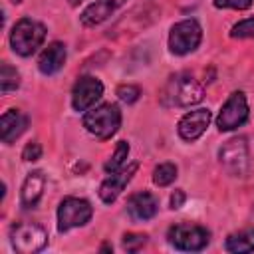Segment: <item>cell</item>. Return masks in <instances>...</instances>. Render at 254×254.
<instances>
[{
	"label": "cell",
	"mask_w": 254,
	"mask_h": 254,
	"mask_svg": "<svg viewBox=\"0 0 254 254\" xmlns=\"http://www.w3.org/2000/svg\"><path fill=\"white\" fill-rule=\"evenodd\" d=\"M212 121V113L208 107H196L187 111L179 123H177V135L187 141V143H194L196 139H200L204 135V131L208 129Z\"/></svg>",
	"instance_id": "obj_12"
},
{
	"label": "cell",
	"mask_w": 254,
	"mask_h": 254,
	"mask_svg": "<svg viewBox=\"0 0 254 254\" xmlns=\"http://www.w3.org/2000/svg\"><path fill=\"white\" fill-rule=\"evenodd\" d=\"M125 2L127 0H93L79 14V24L83 28H95L105 20H109L115 14V10H119Z\"/></svg>",
	"instance_id": "obj_14"
},
{
	"label": "cell",
	"mask_w": 254,
	"mask_h": 254,
	"mask_svg": "<svg viewBox=\"0 0 254 254\" xmlns=\"http://www.w3.org/2000/svg\"><path fill=\"white\" fill-rule=\"evenodd\" d=\"M248 115H250V107H248L246 93L236 89L220 105V111H218L214 123H216L220 133L222 131H234V129L242 127L248 121Z\"/></svg>",
	"instance_id": "obj_9"
},
{
	"label": "cell",
	"mask_w": 254,
	"mask_h": 254,
	"mask_svg": "<svg viewBox=\"0 0 254 254\" xmlns=\"http://www.w3.org/2000/svg\"><path fill=\"white\" fill-rule=\"evenodd\" d=\"M65 60H67V50H65V44L64 42H50L38 56V69L44 73V75H54L58 73L64 65H65Z\"/></svg>",
	"instance_id": "obj_15"
},
{
	"label": "cell",
	"mask_w": 254,
	"mask_h": 254,
	"mask_svg": "<svg viewBox=\"0 0 254 254\" xmlns=\"http://www.w3.org/2000/svg\"><path fill=\"white\" fill-rule=\"evenodd\" d=\"M228 36L232 40H250V38H254V16L242 18L236 24H232Z\"/></svg>",
	"instance_id": "obj_22"
},
{
	"label": "cell",
	"mask_w": 254,
	"mask_h": 254,
	"mask_svg": "<svg viewBox=\"0 0 254 254\" xmlns=\"http://www.w3.org/2000/svg\"><path fill=\"white\" fill-rule=\"evenodd\" d=\"M46 36H48L46 26L42 22L26 16V18H20L12 26V30L8 34V42H10V48L16 56L30 58L44 46Z\"/></svg>",
	"instance_id": "obj_2"
},
{
	"label": "cell",
	"mask_w": 254,
	"mask_h": 254,
	"mask_svg": "<svg viewBox=\"0 0 254 254\" xmlns=\"http://www.w3.org/2000/svg\"><path fill=\"white\" fill-rule=\"evenodd\" d=\"M42 153H44V149H42V145L38 141H28L24 145V149H22V161L34 163V161H38L42 157Z\"/></svg>",
	"instance_id": "obj_26"
},
{
	"label": "cell",
	"mask_w": 254,
	"mask_h": 254,
	"mask_svg": "<svg viewBox=\"0 0 254 254\" xmlns=\"http://www.w3.org/2000/svg\"><path fill=\"white\" fill-rule=\"evenodd\" d=\"M81 125L85 127V131L101 141L111 139L119 127H121V109L117 103H99L91 109H87L81 117Z\"/></svg>",
	"instance_id": "obj_3"
},
{
	"label": "cell",
	"mask_w": 254,
	"mask_h": 254,
	"mask_svg": "<svg viewBox=\"0 0 254 254\" xmlns=\"http://www.w3.org/2000/svg\"><path fill=\"white\" fill-rule=\"evenodd\" d=\"M254 0H212V6L218 10H248Z\"/></svg>",
	"instance_id": "obj_25"
},
{
	"label": "cell",
	"mask_w": 254,
	"mask_h": 254,
	"mask_svg": "<svg viewBox=\"0 0 254 254\" xmlns=\"http://www.w3.org/2000/svg\"><path fill=\"white\" fill-rule=\"evenodd\" d=\"M103 97V83L95 75H79L71 87V107L77 113H85L95 107Z\"/></svg>",
	"instance_id": "obj_10"
},
{
	"label": "cell",
	"mask_w": 254,
	"mask_h": 254,
	"mask_svg": "<svg viewBox=\"0 0 254 254\" xmlns=\"http://www.w3.org/2000/svg\"><path fill=\"white\" fill-rule=\"evenodd\" d=\"M149 236L145 232H125L121 238V246L125 252H139L147 244Z\"/></svg>",
	"instance_id": "obj_23"
},
{
	"label": "cell",
	"mask_w": 254,
	"mask_h": 254,
	"mask_svg": "<svg viewBox=\"0 0 254 254\" xmlns=\"http://www.w3.org/2000/svg\"><path fill=\"white\" fill-rule=\"evenodd\" d=\"M28 115L20 109H6L0 117V139L4 145H12L26 129H28Z\"/></svg>",
	"instance_id": "obj_16"
},
{
	"label": "cell",
	"mask_w": 254,
	"mask_h": 254,
	"mask_svg": "<svg viewBox=\"0 0 254 254\" xmlns=\"http://www.w3.org/2000/svg\"><path fill=\"white\" fill-rule=\"evenodd\" d=\"M83 2H85V0H67V4H69L71 8H77V6L83 4Z\"/></svg>",
	"instance_id": "obj_28"
},
{
	"label": "cell",
	"mask_w": 254,
	"mask_h": 254,
	"mask_svg": "<svg viewBox=\"0 0 254 254\" xmlns=\"http://www.w3.org/2000/svg\"><path fill=\"white\" fill-rule=\"evenodd\" d=\"M129 151H131V147H129L127 141H117L113 155H111V157L105 161V165H103V171H105V173H115V171H119L121 167H125V165H127Z\"/></svg>",
	"instance_id": "obj_20"
},
{
	"label": "cell",
	"mask_w": 254,
	"mask_h": 254,
	"mask_svg": "<svg viewBox=\"0 0 254 254\" xmlns=\"http://www.w3.org/2000/svg\"><path fill=\"white\" fill-rule=\"evenodd\" d=\"M218 163L228 177H246L250 171V149L242 135L226 139L218 147Z\"/></svg>",
	"instance_id": "obj_4"
},
{
	"label": "cell",
	"mask_w": 254,
	"mask_h": 254,
	"mask_svg": "<svg viewBox=\"0 0 254 254\" xmlns=\"http://www.w3.org/2000/svg\"><path fill=\"white\" fill-rule=\"evenodd\" d=\"M46 189V177L42 171H30L22 183L20 190V204L24 208H36Z\"/></svg>",
	"instance_id": "obj_17"
},
{
	"label": "cell",
	"mask_w": 254,
	"mask_h": 254,
	"mask_svg": "<svg viewBox=\"0 0 254 254\" xmlns=\"http://www.w3.org/2000/svg\"><path fill=\"white\" fill-rule=\"evenodd\" d=\"M137 169H139V163H137V161H131V163H127L125 167H121L119 171L107 173V177L101 181V185H99V189H97L99 198H101L105 204L115 202V200L119 198V194L125 190V187L131 183V179H133V175L137 173Z\"/></svg>",
	"instance_id": "obj_11"
},
{
	"label": "cell",
	"mask_w": 254,
	"mask_h": 254,
	"mask_svg": "<svg viewBox=\"0 0 254 254\" xmlns=\"http://www.w3.org/2000/svg\"><path fill=\"white\" fill-rule=\"evenodd\" d=\"M10 2H14V4H20V2H22V0H10Z\"/></svg>",
	"instance_id": "obj_30"
},
{
	"label": "cell",
	"mask_w": 254,
	"mask_h": 254,
	"mask_svg": "<svg viewBox=\"0 0 254 254\" xmlns=\"http://www.w3.org/2000/svg\"><path fill=\"white\" fill-rule=\"evenodd\" d=\"M224 250L230 254H248L254 252V226L232 232L224 240Z\"/></svg>",
	"instance_id": "obj_18"
},
{
	"label": "cell",
	"mask_w": 254,
	"mask_h": 254,
	"mask_svg": "<svg viewBox=\"0 0 254 254\" xmlns=\"http://www.w3.org/2000/svg\"><path fill=\"white\" fill-rule=\"evenodd\" d=\"M99 250H101V252H111V250H113V246H111V244H101V248H99Z\"/></svg>",
	"instance_id": "obj_29"
},
{
	"label": "cell",
	"mask_w": 254,
	"mask_h": 254,
	"mask_svg": "<svg viewBox=\"0 0 254 254\" xmlns=\"http://www.w3.org/2000/svg\"><path fill=\"white\" fill-rule=\"evenodd\" d=\"M202 97L204 83L198 81L190 71L173 73L161 91V103L165 107H192L200 103Z\"/></svg>",
	"instance_id": "obj_1"
},
{
	"label": "cell",
	"mask_w": 254,
	"mask_h": 254,
	"mask_svg": "<svg viewBox=\"0 0 254 254\" xmlns=\"http://www.w3.org/2000/svg\"><path fill=\"white\" fill-rule=\"evenodd\" d=\"M185 200H187L185 190H183V189H175V190L171 192V198H169V206H171V210H179V208L185 204Z\"/></svg>",
	"instance_id": "obj_27"
},
{
	"label": "cell",
	"mask_w": 254,
	"mask_h": 254,
	"mask_svg": "<svg viewBox=\"0 0 254 254\" xmlns=\"http://www.w3.org/2000/svg\"><path fill=\"white\" fill-rule=\"evenodd\" d=\"M167 240L173 248L183 252H200L210 242V230L196 222H177L169 226Z\"/></svg>",
	"instance_id": "obj_5"
},
{
	"label": "cell",
	"mask_w": 254,
	"mask_h": 254,
	"mask_svg": "<svg viewBox=\"0 0 254 254\" xmlns=\"http://www.w3.org/2000/svg\"><path fill=\"white\" fill-rule=\"evenodd\" d=\"M200 42H202V28L194 18H187L173 24L167 38L169 52L175 56L192 54L200 46Z\"/></svg>",
	"instance_id": "obj_8"
},
{
	"label": "cell",
	"mask_w": 254,
	"mask_h": 254,
	"mask_svg": "<svg viewBox=\"0 0 254 254\" xmlns=\"http://www.w3.org/2000/svg\"><path fill=\"white\" fill-rule=\"evenodd\" d=\"M20 71L10 65L8 62H2L0 64V93L6 95L10 91H16L20 87Z\"/></svg>",
	"instance_id": "obj_19"
},
{
	"label": "cell",
	"mask_w": 254,
	"mask_h": 254,
	"mask_svg": "<svg viewBox=\"0 0 254 254\" xmlns=\"http://www.w3.org/2000/svg\"><path fill=\"white\" fill-rule=\"evenodd\" d=\"M93 216V206L81 196H64L58 204V232H69L71 228L85 226Z\"/></svg>",
	"instance_id": "obj_6"
},
{
	"label": "cell",
	"mask_w": 254,
	"mask_h": 254,
	"mask_svg": "<svg viewBox=\"0 0 254 254\" xmlns=\"http://www.w3.org/2000/svg\"><path fill=\"white\" fill-rule=\"evenodd\" d=\"M115 95L119 97V101L131 105V103L139 101V97H141V87L135 85V83H121V85H117Z\"/></svg>",
	"instance_id": "obj_24"
},
{
	"label": "cell",
	"mask_w": 254,
	"mask_h": 254,
	"mask_svg": "<svg viewBox=\"0 0 254 254\" xmlns=\"http://www.w3.org/2000/svg\"><path fill=\"white\" fill-rule=\"evenodd\" d=\"M125 210L131 220H137V222L151 220L159 212V198L151 190H137L127 198Z\"/></svg>",
	"instance_id": "obj_13"
},
{
	"label": "cell",
	"mask_w": 254,
	"mask_h": 254,
	"mask_svg": "<svg viewBox=\"0 0 254 254\" xmlns=\"http://www.w3.org/2000/svg\"><path fill=\"white\" fill-rule=\"evenodd\" d=\"M177 173H179L177 165L167 161V163H159V165L153 169L151 179H153V183H155L157 187H169V185H173V183H175Z\"/></svg>",
	"instance_id": "obj_21"
},
{
	"label": "cell",
	"mask_w": 254,
	"mask_h": 254,
	"mask_svg": "<svg viewBox=\"0 0 254 254\" xmlns=\"http://www.w3.org/2000/svg\"><path fill=\"white\" fill-rule=\"evenodd\" d=\"M48 230L38 224V222H30V220H24V222H16L12 228H10V242H12V248L20 254H36V252H42L46 246H48Z\"/></svg>",
	"instance_id": "obj_7"
}]
</instances>
